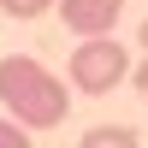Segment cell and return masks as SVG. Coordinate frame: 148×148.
<instances>
[{"label":"cell","instance_id":"6da1fadb","mask_svg":"<svg viewBox=\"0 0 148 148\" xmlns=\"http://www.w3.org/2000/svg\"><path fill=\"white\" fill-rule=\"evenodd\" d=\"M0 107L18 113L24 130H53V125H65V113H71V89L42 65V59L12 53V59H0Z\"/></svg>","mask_w":148,"mask_h":148},{"label":"cell","instance_id":"7a4b0ae2","mask_svg":"<svg viewBox=\"0 0 148 148\" xmlns=\"http://www.w3.org/2000/svg\"><path fill=\"white\" fill-rule=\"evenodd\" d=\"M125 77H130V53L119 36H83L71 65H65V83L77 95H113Z\"/></svg>","mask_w":148,"mask_h":148},{"label":"cell","instance_id":"3957f363","mask_svg":"<svg viewBox=\"0 0 148 148\" xmlns=\"http://www.w3.org/2000/svg\"><path fill=\"white\" fill-rule=\"evenodd\" d=\"M53 6L65 18V30H77V36H113L125 0H53Z\"/></svg>","mask_w":148,"mask_h":148},{"label":"cell","instance_id":"277c9868","mask_svg":"<svg viewBox=\"0 0 148 148\" xmlns=\"http://www.w3.org/2000/svg\"><path fill=\"white\" fill-rule=\"evenodd\" d=\"M77 148H136V130L130 125H95L77 136Z\"/></svg>","mask_w":148,"mask_h":148},{"label":"cell","instance_id":"5b68a950","mask_svg":"<svg viewBox=\"0 0 148 148\" xmlns=\"http://www.w3.org/2000/svg\"><path fill=\"white\" fill-rule=\"evenodd\" d=\"M47 6H53V0H0V12H6V18H42Z\"/></svg>","mask_w":148,"mask_h":148},{"label":"cell","instance_id":"8992f818","mask_svg":"<svg viewBox=\"0 0 148 148\" xmlns=\"http://www.w3.org/2000/svg\"><path fill=\"white\" fill-rule=\"evenodd\" d=\"M0 148H30V130L18 119H6V113H0Z\"/></svg>","mask_w":148,"mask_h":148},{"label":"cell","instance_id":"52a82bcc","mask_svg":"<svg viewBox=\"0 0 148 148\" xmlns=\"http://www.w3.org/2000/svg\"><path fill=\"white\" fill-rule=\"evenodd\" d=\"M130 83H136V95L148 101V59H142V65H130Z\"/></svg>","mask_w":148,"mask_h":148},{"label":"cell","instance_id":"ba28073f","mask_svg":"<svg viewBox=\"0 0 148 148\" xmlns=\"http://www.w3.org/2000/svg\"><path fill=\"white\" fill-rule=\"evenodd\" d=\"M142 53H148V18H142Z\"/></svg>","mask_w":148,"mask_h":148}]
</instances>
